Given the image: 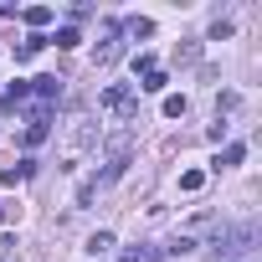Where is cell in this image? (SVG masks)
I'll return each instance as SVG.
<instances>
[{
  "mask_svg": "<svg viewBox=\"0 0 262 262\" xmlns=\"http://www.w3.org/2000/svg\"><path fill=\"white\" fill-rule=\"evenodd\" d=\"M252 247H257V221H242V226H221L216 231V257L221 262H231V257H242Z\"/></svg>",
  "mask_w": 262,
  "mask_h": 262,
  "instance_id": "cell-1",
  "label": "cell"
},
{
  "mask_svg": "<svg viewBox=\"0 0 262 262\" xmlns=\"http://www.w3.org/2000/svg\"><path fill=\"white\" fill-rule=\"evenodd\" d=\"M98 103H103V113H113L118 123H134V118H139V93L128 88V82L103 88V98H98Z\"/></svg>",
  "mask_w": 262,
  "mask_h": 262,
  "instance_id": "cell-2",
  "label": "cell"
},
{
  "mask_svg": "<svg viewBox=\"0 0 262 262\" xmlns=\"http://www.w3.org/2000/svg\"><path fill=\"white\" fill-rule=\"evenodd\" d=\"M118 52H123V41H118V21H103V41L93 47V62H98V67H113Z\"/></svg>",
  "mask_w": 262,
  "mask_h": 262,
  "instance_id": "cell-3",
  "label": "cell"
},
{
  "mask_svg": "<svg viewBox=\"0 0 262 262\" xmlns=\"http://www.w3.org/2000/svg\"><path fill=\"white\" fill-rule=\"evenodd\" d=\"M47 134H52V113H47V108H36V113H31V123H26V144L36 149Z\"/></svg>",
  "mask_w": 262,
  "mask_h": 262,
  "instance_id": "cell-4",
  "label": "cell"
},
{
  "mask_svg": "<svg viewBox=\"0 0 262 262\" xmlns=\"http://www.w3.org/2000/svg\"><path fill=\"white\" fill-rule=\"evenodd\" d=\"M62 82H67V77H36V88H31V93H36L41 103H52V98H62Z\"/></svg>",
  "mask_w": 262,
  "mask_h": 262,
  "instance_id": "cell-5",
  "label": "cell"
},
{
  "mask_svg": "<svg viewBox=\"0 0 262 262\" xmlns=\"http://www.w3.org/2000/svg\"><path fill=\"white\" fill-rule=\"evenodd\" d=\"M31 170H36V160H21V165H11V170H0V185H16V180H31Z\"/></svg>",
  "mask_w": 262,
  "mask_h": 262,
  "instance_id": "cell-6",
  "label": "cell"
},
{
  "mask_svg": "<svg viewBox=\"0 0 262 262\" xmlns=\"http://www.w3.org/2000/svg\"><path fill=\"white\" fill-rule=\"evenodd\" d=\"M88 144H93V123H88V118H77V128H72V155H82Z\"/></svg>",
  "mask_w": 262,
  "mask_h": 262,
  "instance_id": "cell-7",
  "label": "cell"
},
{
  "mask_svg": "<svg viewBox=\"0 0 262 262\" xmlns=\"http://www.w3.org/2000/svg\"><path fill=\"white\" fill-rule=\"evenodd\" d=\"M52 16H57L52 6H26V11H21V21H26V26H47Z\"/></svg>",
  "mask_w": 262,
  "mask_h": 262,
  "instance_id": "cell-8",
  "label": "cell"
},
{
  "mask_svg": "<svg viewBox=\"0 0 262 262\" xmlns=\"http://www.w3.org/2000/svg\"><path fill=\"white\" fill-rule=\"evenodd\" d=\"M41 47H47V36H41V31H31V36H26V41L16 47V62H26V57H36Z\"/></svg>",
  "mask_w": 262,
  "mask_h": 262,
  "instance_id": "cell-9",
  "label": "cell"
},
{
  "mask_svg": "<svg viewBox=\"0 0 262 262\" xmlns=\"http://www.w3.org/2000/svg\"><path fill=\"white\" fill-rule=\"evenodd\" d=\"M242 160H247V144H226L221 160H216V170H231V165H242Z\"/></svg>",
  "mask_w": 262,
  "mask_h": 262,
  "instance_id": "cell-10",
  "label": "cell"
},
{
  "mask_svg": "<svg viewBox=\"0 0 262 262\" xmlns=\"http://www.w3.org/2000/svg\"><path fill=\"white\" fill-rule=\"evenodd\" d=\"M118 262H160V247H128Z\"/></svg>",
  "mask_w": 262,
  "mask_h": 262,
  "instance_id": "cell-11",
  "label": "cell"
},
{
  "mask_svg": "<svg viewBox=\"0 0 262 262\" xmlns=\"http://www.w3.org/2000/svg\"><path fill=\"white\" fill-rule=\"evenodd\" d=\"M88 252H93V257L113 252V231H93V236H88Z\"/></svg>",
  "mask_w": 262,
  "mask_h": 262,
  "instance_id": "cell-12",
  "label": "cell"
},
{
  "mask_svg": "<svg viewBox=\"0 0 262 262\" xmlns=\"http://www.w3.org/2000/svg\"><path fill=\"white\" fill-rule=\"evenodd\" d=\"M47 41H57L62 52H72V47H77L82 36H77V26H62V31H57V36H47Z\"/></svg>",
  "mask_w": 262,
  "mask_h": 262,
  "instance_id": "cell-13",
  "label": "cell"
},
{
  "mask_svg": "<svg viewBox=\"0 0 262 262\" xmlns=\"http://www.w3.org/2000/svg\"><path fill=\"white\" fill-rule=\"evenodd\" d=\"M201 185H206V170H185V175H180V190H185V195H195Z\"/></svg>",
  "mask_w": 262,
  "mask_h": 262,
  "instance_id": "cell-14",
  "label": "cell"
},
{
  "mask_svg": "<svg viewBox=\"0 0 262 262\" xmlns=\"http://www.w3.org/2000/svg\"><path fill=\"white\" fill-rule=\"evenodd\" d=\"M165 82H170V77L155 67V72H144V82H139V88H144V93H165Z\"/></svg>",
  "mask_w": 262,
  "mask_h": 262,
  "instance_id": "cell-15",
  "label": "cell"
},
{
  "mask_svg": "<svg viewBox=\"0 0 262 262\" xmlns=\"http://www.w3.org/2000/svg\"><path fill=\"white\" fill-rule=\"evenodd\" d=\"M185 108H190V103H185L180 93H170V98H165V118H185Z\"/></svg>",
  "mask_w": 262,
  "mask_h": 262,
  "instance_id": "cell-16",
  "label": "cell"
},
{
  "mask_svg": "<svg viewBox=\"0 0 262 262\" xmlns=\"http://www.w3.org/2000/svg\"><path fill=\"white\" fill-rule=\"evenodd\" d=\"M128 36H155V21L149 16H134V21H128Z\"/></svg>",
  "mask_w": 262,
  "mask_h": 262,
  "instance_id": "cell-17",
  "label": "cell"
},
{
  "mask_svg": "<svg viewBox=\"0 0 262 262\" xmlns=\"http://www.w3.org/2000/svg\"><path fill=\"white\" fill-rule=\"evenodd\" d=\"M190 247H195V236H185V231H180V236H175V242H170V247H165V252H170V257H185V252H190Z\"/></svg>",
  "mask_w": 262,
  "mask_h": 262,
  "instance_id": "cell-18",
  "label": "cell"
},
{
  "mask_svg": "<svg viewBox=\"0 0 262 262\" xmlns=\"http://www.w3.org/2000/svg\"><path fill=\"white\" fill-rule=\"evenodd\" d=\"M221 36H231V21H226V16H216V21H211V41H221Z\"/></svg>",
  "mask_w": 262,
  "mask_h": 262,
  "instance_id": "cell-19",
  "label": "cell"
},
{
  "mask_svg": "<svg viewBox=\"0 0 262 262\" xmlns=\"http://www.w3.org/2000/svg\"><path fill=\"white\" fill-rule=\"evenodd\" d=\"M195 57H201V47H195V41H185V47H175V62H195Z\"/></svg>",
  "mask_w": 262,
  "mask_h": 262,
  "instance_id": "cell-20",
  "label": "cell"
},
{
  "mask_svg": "<svg viewBox=\"0 0 262 262\" xmlns=\"http://www.w3.org/2000/svg\"><path fill=\"white\" fill-rule=\"evenodd\" d=\"M134 72H139V77H144V72H155V57H149V52H139V57H134Z\"/></svg>",
  "mask_w": 262,
  "mask_h": 262,
  "instance_id": "cell-21",
  "label": "cell"
},
{
  "mask_svg": "<svg viewBox=\"0 0 262 262\" xmlns=\"http://www.w3.org/2000/svg\"><path fill=\"white\" fill-rule=\"evenodd\" d=\"M16 257V236H6V242H0V262H11Z\"/></svg>",
  "mask_w": 262,
  "mask_h": 262,
  "instance_id": "cell-22",
  "label": "cell"
},
{
  "mask_svg": "<svg viewBox=\"0 0 262 262\" xmlns=\"http://www.w3.org/2000/svg\"><path fill=\"white\" fill-rule=\"evenodd\" d=\"M0 221H6V206H0Z\"/></svg>",
  "mask_w": 262,
  "mask_h": 262,
  "instance_id": "cell-23",
  "label": "cell"
},
{
  "mask_svg": "<svg viewBox=\"0 0 262 262\" xmlns=\"http://www.w3.org/2000/svg\"><path fill=\"white\" fill-rule=\"evenodd\" d=\"M247 262H257V257H247Z\"/></svg>",
  "mask_w": 262,
  "mask_h": 262,
  "instance_id": "cell-24",
  "label": "cell"
}]
</instances>
